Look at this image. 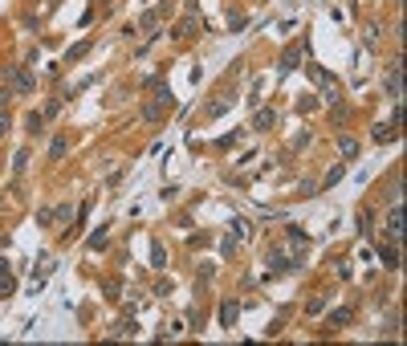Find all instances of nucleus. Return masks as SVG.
<instances>
[{
    "label": "nucleus",
    "instance_id": "3",
    "mask_svg": "<svg viewBox=\"0 0 407 346\" xmlns=\"http://www.w3.org/2000/svg\"><path fill=\"white\" fill-rule=\"evenodd\" d=\"M383 261H387L391 269H399V257H395V249H383Z\"/></svg>",
    "mask_w": 407,
    "mask_h": 346
},
{
    "label": "nucleus",
    "instance_id": "2",
    "mask_svg": "<svg viewBox=\"0 0 407 346\" xmlns=\"http://www.w3.org/2000/svg\"><path fill=\"white\" fill-rule=\"evenodd\" d=\"M232 318H236V306H224V309H220V322H224V326H232Z\"/></svg>",
    "mask_w": 407,
    "mask_h": 346
},
{
    "label": "nucleus",
    "instance_id": "1",
    "mask_svg": "<svg viewBox=\"0 0 407 346\" xmlns=\"http://www.w3.org/2000/svg\"><path fill=\"white\" fill-rule=\"evenodd\" d=\"M399 228H403V212L395 208V212H391V220H387V232H391V240L399 236Z\"/></svg>",
    "mask_w": 407,
    "mask_h": 346
}]
</instances>
